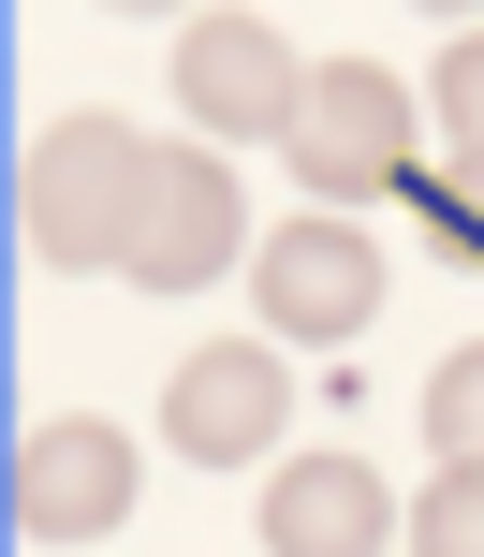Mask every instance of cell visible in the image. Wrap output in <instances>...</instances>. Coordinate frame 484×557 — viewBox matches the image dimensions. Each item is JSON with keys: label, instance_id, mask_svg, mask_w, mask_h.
<instances>
[{"label": "cell", "instance_id": "cell-5", "mask_svg": "<svg viewBox=\"0 0 484 557\" xmlns=\"http://www.w3.org/2000/svg\"><path fill=\"white\" fill-rule=\"evenodd\" d=\"M264 294V337H294V352H323V337H368L382 323V235L368 221H280L250 264Z\"/></svg>", "mask_w": 484, "mask_h": 557}, {"label": "cell", "instance_id": "cell-7", "mask_svg": "<svg viewBox=\"0 0 484 557\" xmlns=\"http://www.w3.org/2000/svg\"><path fill=\"white\" fill-rule=\"evenodd\" d=\"M235 250H250V206H235V176L206 162V147H162L147 162V221H133V294H206Z\"/></svg>", "mask_w": 484, "mask_h": 557}, {"label": "cell", "instance_id": "cell-2", "mask_svg": "<svg viewBox=\"0 0 484 557\" xmlns=\"http://www.w3.org/2000/svg\"><path fill=\"white\" fill-rule=\"evenodd\" d=\"M280 162L323 191V221H338L352 191H382V176H411V88L382 74V59H309V103H294Z\"/></svg>", "mask_w": 484, "mask_h": 557}, {"label": "cell", "instance_id": "cell-11", "mask_svg": "<svg viewBox=\"0 0 484 557\" xmlns=\"http://www.w3.org/2000/svg\"><path fill=\"white\" fill-rule=\"evenodd\" d=\"M426 103H440V133H456V162H484V29H456V45H440Z\"/></svg>", "mask_w": 484, "mask_h": 557}, {"label": "cell", "instance_id": "cell-3", "mask_svg": "<svg viewBox=\"0 0 484 557\" xmlns=\"http://www.w3.org/2000/svg\"><path fill=\"white\" fill-rule=\"evenodd\" d=\"M294 425V382H280V337H206V352H176L162 382V441L191 455V470H264V441Z\"/></svg>", "mask_w": 484, "mask_h": 557}, {"label": "cell", "instance_id": "cell-10", "mask_svg": "<svg viewBox=\"0 0 484 557\" xmlns=\"http://www.w3.org/2000/svg\"><path fill=\"white\" fill-rule=\"evenodd\" d=\"M411 557H484V470H440L411 499Z\"/></svg>", "mask_w": 484, "mask_h": 557}, {"label": "cell", "instance_id": "cell-4", "mask_svg": "<svg viewBox=\"0 0 484 557\" xmlns=\"http://www.w3.org/2000/svg\"><path fill=\"white\" fill-rule=\"evenodd\" d=\"M133 484H147L133 425L59 411V425L15 441V529H29V543H103V529H133Z\"/></svg>", "mask_w": 484, "mask_h": 557}, {"label": "cell", "instance_id": "cell-9", "mask_svg": "<svg viewBox=\"0 0 484 557\" xmlns=\"http://www.w3.org/2000/svg\"><path fill=\"white\" fill-rule=\"evenodd\" d=\"M426 441H440V470H484V352H440V382H426Z\"/></svg>", "mask_w": 484, "mask_h": 557}, {"label": "cell", "instance_id": "cell-6", "mask_svg": "<svg viewBox=\"0 0 484 557\" xmlns=\"http://www.w3.org/2000/svg\"><path fill=\"white\" fill-rule=\"evenodd\" d=\"M176 103H191L206 133H294L309 59H294L280 15H191L176 29Z\"/></svg>", "mask_w": 484, "mask_h": 557}, {"label": "cell", "instance_id": "cell-8", "mask_svg": "<svg viewBox=\"0 0 484 557\" xmlns=\"http://www.w3.org/2000/svg\"><path fill=\"white\" fill-rule=\"evenodd\" d=\"M411 543V513L382 499L368 455H280L264 470V557H382Z\"/></svg>", "mask_w": 484, "mask_h": 557}, {"label": "cell", "instance_id": "cell-1", "mask_svg": "<svg viewBox=\"0 0 484 557\" xmlns=\"http://www.w3.org/2000/svg\"><path fill=\"white\" fill-rule=\"evenodd\" d=\"M147 162L162 147L133 117H45L29 133V250L59 278H117L133 264V221H147Z\"/></svg>", "mask_w": 484, "mask_h": 557}]
</instances>
